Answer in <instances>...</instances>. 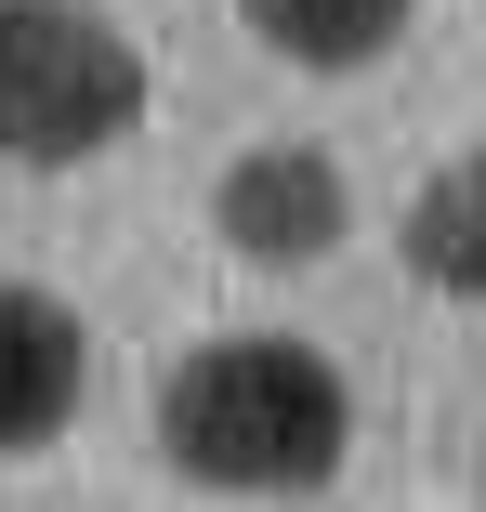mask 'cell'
I'll return each mask as SVG.
<instances>
[{"label": "cell", "instance_id": "1", "mask_svg": "<svg viewBox=\"0 0 486 512\" xmlns=\"http://www.w3.org/2000/svg\"><path fill=\"white\" fill-rule=\"evenodd\" d=\"M158 447L198 486H329L355 447V381L316 342H198L158 381Z\"/></svg>", "mask_w": 486, "mask_h": 512}, {"label": "cell", "instance_id": "2", "mask_svg": "<svg viewBox=\"0 0 486 512\" xmlns=\"http://www.w3.org/2000/svg\"><path fill=\"white\" fill-rule=\"evenodd\" d=\"M145 119V53L92 0H0V158L66 171Z\"/></svg>", "mask_w": 486, "mask_h": 512}, {"label": "cell", "instance_id": "3", "mask_svg": "<svg viewBox=\"0 0 486 512\" xmlns=\"http://www.w3.org/2000/svg\"><path fill=\"white\" fill-rule=\"evenodd\" d=\"M211 224H224L237 263H329L342 224H355V184H342L329 145H250L211 197Z\"/></svg>", "mask_w": 486, "mask_h": 512}, {"label": "cell", "instance_id": "4", "mask_svg": "<svg viewBox=\"0 0 486 512\" xmlns=\"http://www.w3.org/2000/svg\"><path fill=\"white\" fill-rule=\"evenodd\" d=\"M79 381H92V329L66 316L53 289L0 276V460H14V447H53L66 407H79Z\"/></svg>", "mask_w": 486, "mask_h": 512}, {"label": "cell", "instance_id": "5", "mask_svg": "<svg viewBox=\"0 0 486 512\" xmlns=\"http://www.w3.org/2000/svg\"><path fill=\"white\" fill-rule=\"evenodd\" d=\"M408 276L447 289V302H486V145H460L421 197H408Z\"/></svg>", "mask_w": 486, "mask_h": 512}, {"label": "cell", "instance_id": "6", "mask_svg": "<svg viewBox=\"0 0 486 512\" xmlns=\"http://www.w3.org/2000/svg\"><path fill=\"white\" fill-rule=\"evenodd\" d=\"M237 14H250V40H263V53H289V66L342 79V66H381V53H395L421 0H237Z\"/></svg>", "mask_w": 486, "mask_h": 512}]
</instances>
